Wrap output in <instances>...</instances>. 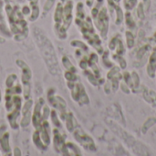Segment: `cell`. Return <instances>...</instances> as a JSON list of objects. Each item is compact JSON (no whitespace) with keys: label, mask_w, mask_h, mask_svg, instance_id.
Returning a JSON list of instances; mask_svg holds the SVG:
<instances>
[{"label":"cell","mask_w":156,"mask_h":156,"mask_svg":"<svg viewBox=\"0 0 156 156\" xmlns=\"http://www.w3.org/2000/svg\"><path fill=\"white\" fill-rule=\"evenodd\" d=\"M33 36L48 72L52 75L59 74L61 70L52 42L39 28H35L33 29Z\"/></svg>","instance_id":"1"},{"label":"cell","mask_w":156,"mask_h":156,"mask_svg":"<svg viewBox=\"0 0 156 156\" xmlns=\"http://www.w3.org/2000/svg\"><path fill=\"white\" fill-rule=\"evenodd\" d=\"M74 136L75 139L87 150L90 151H96V147L94 145V143L92 141V139L88 136L85 132H83L81 131V129H76L74 131Z\"/></svg>","instance_id":"2"},{"label":"cell","mask_w":156,"mask_h":156,"mask_svg":"<svg viewBox=\"0 0 156 156\" xmlns=\"http://www.w3.org/2000/svg\"><path fill=\"white\" fill-rule=\"evenodd\" d=\"M109 47H110L111 50L115 51V55L122 56L124 54V52H125L123 44L122 42V39H120L119 35H117V36H115L114 38L112 39V40H111V42L109 44Z\"/></svg>","instance_id":"3"},{"label":"cell","mask_w":156,"mask_h":156,"mask_svg":"<svg viewBox=\"0 0 156 156\" xmlns=\"http://www.w3.org/2000/svg\"><path fill=\"white\" fill-rule=\"evenodd\" d=\"M147 72L149 76L154 78L156 74V49L153 51L149 58V63L147 66Z\"/></svg>","instance_id":"4"},{"label":"cell","mask_w":156,"mask_h":156,"mask_svg":"<svg viewBox=\"0 0 156 156\" xmlns=\"http://www.w3.org/2000/svg\"><path fill=\"white\" fill-rule=\"evenodd\" d=\"M65 120H66V127L68 129L69 131H74L75 127L77 126V121L73 116L72 113H69V114H66V117H65Z\"/></svg>","instance_id":"5"},{"label":"cell","mask_w":156,"mask_h":156,"mask_svg":"<svg viewBox=\"0 0 156 156\" xmlns=\"http://www.w3.org/2000/svg\"><path fill=\"white\" fill-rule=\"evenodd\" d=\"M8 139H9V134L8 132H5V134L0 138V147H1V150L5 153H8L10 152V146H9V142H8Z\"/></svg>","instance_id":"6"},{"label":"cell","mask_w":156,"mask_h":156,"mask_svg":"<svg viewBox=\"0 0 156 156\" xmlns=\"http://www.w3.org/2000/svg\"><path fill=\"white\" fill-rule=\"evenodd\" d=\"M22 114H23V117H22V120L20 121V126L23 127V128H26L30 124L31 118H32L31 111H27V112H25V113H22Z\"/></svg>","instance_id":"7"},{"label":"cell","mask_w":156,"mask_h":156,"mask_svg":"<svg viewBox=\"0 0 156 156\" xmlns=\"http://www.w3.org/2000/svg\"><path fill=\"white\" fill-rule=\"evenodd\" d=\"M126 40H127V46L129 49H132L134 44H135V38H134V34L129 30L126 32Z\"/></svg>","instance_id":"8"},{"label":"cell","mask_w":156,"mask_h":156,"mask_svg":"<svg viewBox=\"0 0 156 156\" xmlns=\"http://www.w3.org/2000/svg\"><path fill=\"white\" fill-rule=\"evenodd\" d=\"M125 17H126V25L129 27L130 30H132L133 28L135 27V21L133 20V17H132L130 12H127Z\"/></svg>","instance_id":"9"},{"label":"cell","mask_w":156,"mask_h":156,"mask_svg":"<svg viewBox=\"0 0 156 156\" xmlns=\"http://www.w3.org/2000/svg\"><path fill=\"white\" fill-rule=\"evenodd\" d=\"M50 118H51V120L53 122V124L58 127V128H60V121L58 120V117L57 115V112L55 110H51L50 111Z\"/></svg>","instance_id":"10"},{"label":"cell","mask_w":156,"mask_h":156,"mask_svg":"<svg viewBox=\"0 0 156 156\" xmlns=\"http://www.w3.org/2000/svg\"><path fill=\"white\" fill-rule=\"evenodd\" d=\"M16 80V74H10L8 75V77L6 78V81H5V85L7 86V88H11L13 87L14 86V82Z\"/></svg>","instance_id":"11"},{"label":"cell","mask_w":156,"mask_h":156,"mask_svg":"<svg viewBox=\"0 0 156 156\" xmlns=\"http://www.w3.org/2000/svg\"><path fill=\"white\" fill-rule=\"evenodd\" d=\"M14 154H15V155H21L22 154L20 153V149L17 148V147H16V148L14 149Z\"/></svg>","instance_id":"12"},{"label":"cell","mask_w":156,"mask_h":156,"mask_svg":"<svg viewBox=\"0 0 156 156\" xmlns=\"http://www.w3.org/2000/svg\"><path fill=\"white\" fill-rule=\"evenodd\" d=\"M0 102H1V91H0Z\"/></svg>","instance_id":"13"},{"label":"cell","mask_w":156,"mask_h":156,"mask_svg":"<svg viewBox=\"0 0 156 156\" xmlns=\"http://www.w3.org/2000/svg\"><path fill=\"white\" fill-rule=\"evenodd\" d=\"M154 37H155V38H156V33H155V35H154Z\"/></svg>","instance_id":"14"}]
</instances>
